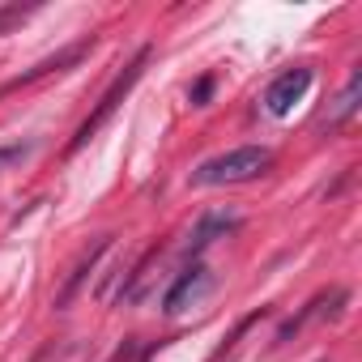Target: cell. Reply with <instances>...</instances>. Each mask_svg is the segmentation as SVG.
<instances>
[{"instance_id":"cell-1","label":"cell","mask_w":362,"mask_h":362,"mask_svg":"<svg viewBox=\"0 0 362 362\" xmlns=\"http://www.w3.org/2000/svg\"><path fill=\"white\" fill-rule=\"evenodd\" d=\"M273 166V153L264 145H239V149H226L209 162H201L192 170V184L201 188H226V184H252L264 170Z\"/></svg>"},{"instance_id":"cell-2","label":"cell","mask_w":362,"mask_h":362,"mask_svg":"<svg viewBox=\"0 0 362 362\" xmlns=\"http://www.w3.org/2000/svg\"><path fill=\"white\" fill-rule=\"evenodd\" d=\"M145 64H149V47H141V52H136V60H132V64H128V69H124V73H119V77L111 81V90L103 94L98 111H94V115H90V119H86V124L77 128V136H73V145H69L73 153H77V149H81V145H86V141H90V136H94V132H98V128H103V124H107V119L115 115V107H119V103L128 98V90H132V86L141 81Z\"/></svg>"},{"instance_id":"cell-3","label":"cell","mask_w":362,"mask_h":362,"mask_svg":"<svg viewBox=\"0 0 362 362\" xmlns=\"http://www.w3.org/2000/svg\"><path fill=\"white\" fill-rule=\"evenodd\" d=\"M311 90V69L307 64H298V69H290V73H281L269 90H264V107L273 111V115H290L294 111V103H303V94Z\"/></svg>"},{"instance_id":"cell-4","label":"cell","mask_w":362,"mask_h":362,"mask_svg":"<svg viewBox=\"0 0 362 362\" xmlns=\"http://www.w3.org/2000/svg\"><path fill=\"white\" fill-rule=\"evenodd\" d=\"M205 290H209V269L192 264V269H184V273H179V281L166 290V298H162V311H166V315H179V311H184L188 303H197Z\"/></svg>"},{"instance_id":"cell-5","label":"cell","mask_w":362,"mask_h":362,"mask_svg":"<svg viewBox=\"0 0 362 362\" xmlns=\"http://www.w3.org/2000/svg\"><path fill=\"white\" fill-rule=\"evenodd\" d=\"M235 226H239V214H226V209H218V214H205V218L197 222L192 239H188V256H197V252H205L209 243L226 239V235H230Z\"/></svg>"},{"instance_id":"cell-6","label":"cell","mask_w":362,"mask_h":362,"mask_svg":"<svg viewBox=\"0 0 362 362\" xmlns=\"http://www.w3.org/2000/svg\"><path fill=\"white\" fill-rule=\"evenodd\" d=\"M103 252H107V239H98V243H94V252H90V256H81V264H77V273H73V277H69V286H64V290H60V298H56V307H69V303H73V294H77V290H81V281H86V277H90V269H94V260H98V256H103Z\"/></svg>"},{"instance_id":"cell-7","label":"cell","mask_w":362,"mask_h":362,"mask_svg":"<svg viewBox=\"0 0 362 362\" xmlns=\"http://www.w3.org/2000/svg\"><path fill=\"white\" fill-rule=\"evenodd\" d=\"M358 94H362V77L354 73V77H349V86H345V94H341V98H337V107L328 111V124H341V119H349V115L358 111Z\"/></svg>"},{"instance_id":"cell-8","label":"cell","mask_w":362,"mask_h":362,"mask_svg":"<svg viewBox=\"0 0 362 362\" xmlns=\"http://www.w3.org/2000/svg\"><path fill=\"white\" fill-rule=\"evenodd\" d=\"M35 153V141H18V145H0V170H9V166H22L26 158Z\"/></svg>"},{"instance_id":"cell-9","label":"cell","mask_w":362,"mask_h":362,"mask_svg":"<svg viewBox=\"0 0 362 362\" xmlns=\"http://www.w3.org/2000/svg\"><path fill=\"white\" fill-rule=\"evenodd\" d=\"M35 9L30 5H9V9H0V30H9L13 22H22V18H30Z\"/></svg>"},{"instance_id":"cell-10","label":"cell","mask_w":362,"mask_h":362,"mask_svg":"<svg viewBox=\"0 0 362 362\" xmlns=\"http://www.w3.org/2000/svg\"><path fill=\"white\" fill-rule=\"evenodd\" d=\"M209 94H214V77H201V81H197V90H192V103H197V107H205V103H209Z\"/></svg>"}]
</instances>
